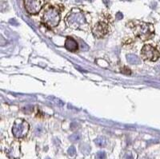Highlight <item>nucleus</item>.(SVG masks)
<instances>
[{"label": "nucleus", "mask_w": 160, "mask_h": 159, "mask_svg": "<svg viewBox=\"0 0 160 159\" xmlns=\"http://www.w3.org/2000/svg\"><path fill=\"white\" fill-rule=\"evenodd\" d=\"M135 34L140 38L142 40L146 41L151 38L155 34V29L152 24L146 22H134V26L132 27Z\"/></svg>", "instance_id": "1"}, {"label": "nucleus", "mask_w": 160, "mask_h": 159, "mask_svg": "<svg viewBox=\"0 0 160 159\" xmlns=\"http://www.w3.org/2000/svg\"><path fill=\"white\" fill-rule=\"evenodd\" d=\"M43 21L46 25L53 27L59 24L60 21V15L58 10L55 8H49L47 9L43 15Z\"/></svg>", "instance_id": "2"}, {"label": "nucleus", "mask_w": 160, "mask_h": 159, "mask_svg": "<svg viewBox=\"0 0 160 159\" xmlns=\"http://www.w3.org/2000/svg\"><path fill=\"white\" fill-rule=\"evenodd\" d=\"M29 130V125L23 119H16L14 126L12 128V132L14 135L18 138H22L24 137L26 134H27V131Z\"/></svg>", "instance_id": "3"}, {"label": "nucleus", "mask_w": 160, "mask_h": 159, "mask_svg": "<svg viewBox=\"0 0 160 159\" xmlns=\"http://www.w3.org/2000/svg\"><path fill=\"white\" fill-rule=\"evenodd\" d=\"M141 56L147 61H156L160 57V53L157 49L151 45H145L141 50Z\"/></svg>", "instance_id": "4"}, {"label": "nucleus", "mask_w": 160, "mask_h": 159, "mask_svg": "<svg viewBox=\"0 0 160 159\" xmlns=\"http://www.w3.org/2000/svg\"><path fill=\"white\" fill-rule=\"evenodd\" d=\"M92 33L96 38H102L108 33V26L105 22H98L92 29Z\"/></svg>", "instance_id": "5"}, {"label": "nucleus", "mask_w": 160, "mask_h": 159, "mask_svg": "<svg viewBox=\"0 0 160 159\" xmlns=\"http://www.w3.org/2000/svg\"><path fill=\"white\" fill-rule=\"evenodd\" d=\"M25 7L28 13L35 15L38 13L41 9V5L38 0H25Z\"/></svg>", "instance_id": "6"}, {"label": "nucleus", "mask_w": 160, "mask_h": 159, "mask_svg": "<svg viewBox=\"0 0 160 159\" xmlns=\"http://www.w3.org/2000/svg\"><path fill=\"white\" fill-rule=\"evenodd\" d=\"M67 22L70 26L72 24L80 25L85 22V19L84 16L80 13H72L67 17Z\"/></svg>", "instance_id": "7"}, {"label": "nucleus", "mask_w": 160, "mask_h": 159, "mask_svg": "<svg viewBox=\"0 0 160 159\" xmlns=\"http://www.w3.org/2000/svg\"><path fill=\"white\" fill-rule=\"evenodd\" d=\"M65 47L67 50L74 52V51H76L78 50V45L77 41L75 40L73 38L67 37V38H66V41H65Z\"/></svg>", "instance_id": "8"}, {"label": "nucleus", "mask_w": 160, "mask_h": 159, "mask_svg": "<svg viewBox=\"0 0 160 159\" xmlns=\"http://www.w3.org/2000/svg\"><path fill=\"white\" fill-rule=\"evenodd\" d=\"M127 59L130 64H139L140 62H141L140 58L137 55H131V54L127 55Z\"/></svg>", "instance_id": "9"}, {"label": "nucleus", "mask_w": 160, "mask_h": 159, "mask_svg": "<svg viewBox=\"0 0 160 159\" xmlns=\"http://www.w3.org/2000/svg\"><path fill=\"white\" fill-rule=\"evenodd\" d=\"M95 142L97 145H99V146H105V145H106V139L105 138H98L95 140Z\"/></svg>", "instance_id": "10"}, {"label": "nucleus", "mask_w": 160, "mask_h": 159, "mask_svg": "<svg viewBox=\"0 0 160 159\" xmlns=\"http://www.w3.org/2000/svg\"><path fill=\"white\" fill-rule=\"evenodd\" d=\"M106 158V154L103 151H99L96 154V159H105Z\"/></svg>", "instance_id": "11"}, {"label": "nucleus", "mask_w": 160, "mask_h": 159, "mask_svg": "<svg viewBox=\"0 0 160 159\" xmlns=\"http://www.w3.org/2000/svg\"><path fill=\"white\" fill-rule=\"evenodd\" d=\"M121 72H122L123 74H127V75H130V74H131L130 70L128 67H122V69H121Z\"/></svg>", "instance_id": "12"}, {"label": "nucleus", "mask_w": 160, "mask_h": 159, "mask_svg": "<svg viewBox=\"0 0 160 159\" xmlns=\"http://www.w3.org/2000/svg\"><path fill=\"white\" fill-rule=\"evenodd\" d=\"M80 138H81V136H80V134H72L71 137H70V139L71 141H78L80 139Z\"/></svg>", "instance_id": "13"}, {"label": "nucleus", "mask_w": 160, "mask_h": 159, "mask_svg": "<svg viewBox=\"0 0 160 159\" xmlns=\"http://www.w3.org/2000/svg\"><path fill=\"white\" fill-rule=\"evenodd\" d=\"M75 148L74 147V146H71L70 148H69V150H68V154L69 155H71V156H73V155H75Z\"/></svg>", "instance_id": "14"}, {"label": "nucleus", "mask_w": 160, "mask_h": 159, "mask_svg": "<svg viewBox=\"0 0 160 159\" xmlns=\"http://www.w3.org/2000/svg\"><path fill=\"white\" fill-rule=\"evenodd\" d=\"M123 18V14L121 12H118L117 14H116V19H118V20H120V19H122Z\"/></svg>", "instance_id": "15"}, {"label": "nucleus", "mask_w": 160, "mask_h": 159, "mask_svg": "<svg viewBox=\"0 0 160 159\" xmlns=\"http://www.w3.org/2000/svg\"><path fill=\"white\" fill-rule=\"evenodd\" d=\"M102 1H103V3L106 4V6H108L109 3H110V1H109V0H102Z\"/></svg>", "instance_id": "16"}, {"label": "nucleus", "mask_w": 160, "mask_h": 159, "mask_svg": "<svg viewBox=\"0 0 160 159\" xmlns=\"http://www.w3.org/2000/svg\"><path fill=\"white\" fill-rule=\"evenodd\" d=\"M88 1H90V2H93V1H94V0H88Z\"/></svg>", "instance_id": "17"}, {"label": "nucleus", "mask_w": 160, "mask_h": 159, "mask_svg": "<svg viewBox=\"0 0 160 159\" xmlns=\"http://www.w3.org/2000/svg\"><path fill=\"white\" fill-rule=\"evenodd\" d=\"M76 1H77V2H80V1H81V0H76Z\"/></svg>", "instance_id": "18"}, {"label": "nucleus", "mask_w": 160, "mask_h": 159, "mask_svg": "<svg viewBox=\"0 0 160 159\" xmlns=\"http://www.w3.org/2000/svg\"><path fill=\"white\" fill-rule=\"evenodd\" d=\"M47 159H50V158H47Z\"/></svg>", "instance_id": "19"}]
</instances>
